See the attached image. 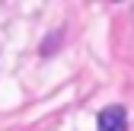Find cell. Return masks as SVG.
<instances>
[{"instance_id": "1", "label": "cell", "mask_w": 134, "mask_h": 131, "mask_svg": "<svg viewBox=\"0 0 134 131\" xmlns=\"http://www.w3.org/2000/svg\"><path fill=\"white\" fill-rule=\"evenodd\" d=\"M96 128H99V131H128V109L118 106V102L105 106V109L96 115Z\"/></svg>"}]
</instances>
